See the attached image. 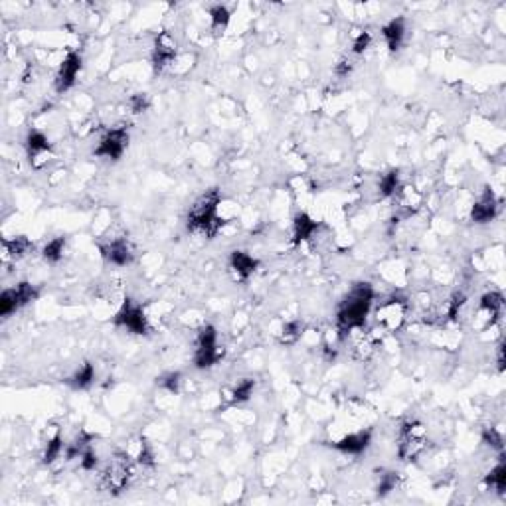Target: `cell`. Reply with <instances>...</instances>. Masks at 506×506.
<instances>
[{"label": "cell", "instance_id": "1", "mask_svg": "<svg viewBox=\"0 0 506 506\" xmlns=\"http://www.w3.org/2000/svg\"><path fill=\"white\" fill-rule=\"evenodd\" d=\"M374 301V289L370 283H354L351 291L344 295V298L338 303L337 309V326L342 338L346 332L351 335L352 330H360L366 325V319L372 309Z\"/></svg>", "mask_w": 506, "mask_h": 506}, {"label": "cell", "instance_id": "2", "mask_svg": "<svg viewBox=\"0 0 506 506\" xmlns=\"http://www.w3.org/2000/svg\"><path fill=\"white\" fill-rule=\"evenodd\" d=\"M220 204L221 198L218 190H210L208 194L200 196L188 212V220H186L188 232L206 235L208 239H212L220 230V218H218Z\"/></svg>", "mask_w": 506, "mask_h": 506}, {"label": "cell", "instance_id": "3", "mask_svg": "<svg viewBox=\"0 0 506 506\" xmlns=\"http://www.w3.org/2000/svg\"><path fill=\"white\" fill-rule=\"evenodd\" d=\"M428 447V429L419 421H405L398 433V457L402 461H416Z\"/></svg>", "mask_w": 506, "mask_h": 506}, {"label": "cell", "instance_id": "4", "mask_svg": "<svg viewBox=\"0 0 506 506\" xmlns=\"http://www.w3.org/2000/svg\"><path fill=\"white\" fill-rule=\"evenodd\" d=\"M221 356H224V351H221L220 342H218L216 326L204 325L198 330V337H196L194 366L200 370H206V368H212V366L220 362Z\"/></svg>", "mask_w": 506, "mask_h": 506}, {"label": "cell", "instance_id": "5", "mask_svg": "<svg viewBox=\"0 0 506 506\" xmlns=\"http://www.w3.org/2000/svg\"><path fill=\"white\" fill-rule=\"evenodd\" d=\"M133 465L125 453H117L101 471V489L111 494H121L129 487Z\"/></svg>", "mask_w": 506, "mask_h": 506}, {"label": "cell", "instance_id": "6", "mask_svg": "<svg viewBox=\"0 0 506 506\" xmlns=\"http://www.w3.org/2000/svg\"><path fill=\"white\" fill-rule=\"evenodd\" d=\"M40 297L38 289L32 283H18L12 289H4L0 295V317H10L12 312L20 311L30 303H34Z\"/></svg>", "mask_w": 506, "mask_h": 506}, {"label": "cell", "instance_id": "7", "mask_svg": "<svg viewBox=\"0 0 506 506\" xmlns=\"http://www.w3.org/2000/svg\"><path fill=\"white\" fill-rule=\"evenodd\" d=\"M113 323L127 328L133 335H146L149 332V319L144 314V309L139 303H135L133 298H125V303L121 305Z\"/></svg>", "mask_w": 506, "mask_h": 506}, {"label": "cell", "instance_id": "8", "mask_svg": "<svg viewBox=\"0 0 506 506\" xmlns=\"http://www.w3.org/2000/svg\"><path fill=\"white\" fill-rule=\"evenodd\" d=\"M129 141V130L125 127L107 130L103 137L99 139V144L95 146L93 155L99 156V158H107V160H119L121 156L125 155Z\"/></svg>", "mask_w": 506, "mask_h": 506}, {"label": "cell", "instance_id": "9", "mask_svg": "<svg viewBox=\"0 0 506 506\" xmlns=\"http://www.w3.org/2000/svg\"><path fill=\"white\" fill-rule=\"evenodd\" d=\"M99 251L103 255V260L115 267H125L130 265L135 260V249L129 244V239L125 237H119V239H111L107 244L99 246Z\"/></svg>", "mask_w": 506, "mask_h": 506}, {"label": "cell", "instance_id": "10", "mask_svg": "<svg viewBox=\"0 0 506 506\" xmlns=\"http://www.w3.org/2000/svg\"><path fill=\"white\" fill-rule=\"evenodd\" d=\"M79 71H81V56L76 52H69L64 58V62L58 67V74L53 79V87L58 93H65L67 90L74 87L76 79H78Z\"/></svg>", "mask_w": 506, "mask_h": 506}, {"label": "cell", "instance_id": "11", "mask_svg": "<svg viewBox=\"0 0 506 506\" xmlns=\"http://www.w3.org/2000/svg\"><path fill=\"white\" fill-rule=\"evenodd\" d=\"M176 60V42L172 40L169 32H162L155 42V50H153V69L155 74H162L172 62Z\"/></svg>", "mask_w": 506, "mask_h": 506}, {"label": "cell", "instance_id": "12", "mask_svg": "<svg viewBox=\"0 0 506 506\" xmlns=\"http://www.w3.org/2000/svg\"><path fill=\"white\" fill-rule=\"evenodd\" d=\"M376 317L380 325L386 326L388 330H396L405 321V303H403L402 298H388V301H384L380 305Z\"/></svg>", "mask_w": 506, "mask_h": 506}, {"label": "cell", "instance_id": "13", "mask_svg": "<svg viewBox=\"0 0 506 506\" xmlns=\"http://www.w3.org/2000/svg\"><path fill=\"white\" fill-rule=\"evenodd\" d=\"M370 443H372V431L370 429H364V431H356V433H351V435H344L342 439L330 443V447L344 455H360L370 447Z\"/></svg>", "mask_w": 506, "mask_h": 506}, {"label": "cell", "instance_id": "14", "mask_svg": "<svg viewBox=\"0 0 506 506\" xmlns=\"http://www.w3.org/2000/svg\"><path fill=\"white\" fill-rule=\"evenodd\" d=\"M498 214V200L491 188H487L471 210V220L475 224H489Z\"/></svg>", "mask_w": 506, "mask_h": 506}, {"label": "cell", "instance_id": "15", "mask_svg": "<svg viewBox=\"0 0 506 506\" xmlns=\"http://www.w3.org/2000/svg\"><path fill=\"white\" fill-rule=\"evenodd\" d=\"M258 267H260V261L253 255H249L247 251L235 249L230 253V269L234 271L237 281H247L253 273L258 271Z\"/></svg>", "mask_w": 506, "mask_h": 506}, {"label": "cell", "instance_id": "16", "mask_svg": "<svg viewBox=\"0 0 506 506\" xmlns=\"http://www.w3.org/2000/svg\"><path fill=\"white\" fill-rule=\"evenodd\" d=\"M26 153L30 162L34 167H40L38 160L44 156L52 155V144L48 141V137L40 130H30L26 135Z\"/></svg>", "mask_w": 506, "mask_h": 506}, {"label": "cell", "instance_id": "17", "mask_svg": "<svg viewBox=\"0 0 506 506\" xmlns=\"http://www.w3.org/2000/svg\"><path fill=\"white\" fill-rule=\"evenodd\" d=\"M503 309H505V297H503V293L491 291V293L482 295V298H480L479 312L480 314H487V325H484V328L493 326L494 323L500 319Z\"/></svg>", "mask_w": 506, "mask_h": 506}, {"label": "cell", "instance_id": "18", "mask_svg": "<svg viewBox=\"0 0 506 506\" xmlns=\"http://www.w3.org/2000/svg\"><path fill=\"white\" fill-rule=\"evenodd\" d=\"M317 228H319V224L312 220L307 212H298L293 220V244L298 246L303 242H309L312 234L317 232Z\"/></svg>", "mask_w": 506, "mask_h": 506}, {"label": "cell", "instance_id": "19", "mask_svg": "<svg viewBox=\"0 0 506 506\" xmlns=\"http://www.w3.org/2000/svg\"><path fill=\"white\" fill-rule=\"evenodd\" d=\"M382 36L386 40L389 52H398L402 48L403 38H405V20L403 18H394L386 26L382 28Z\"/></svg>", "mask_w": 506, "mask_h": 506}, {"label": "cell", "instance_id": "20", "mask_svg": "<svg viewBox=\"0 0 506 506\" xmlns=\"http://www.w3.org/2000/svg\"><path fill=\"white\" fill-rule=\"evenodd\" d=\"M2 246H4L6 255L14 261L24 260L26 255L32 253V249H34V244L28 239L26 235H16V237H12V239H4V242H2Z\"/></svg>", "mask_w": 506, "mask_h": 506}, {"label": "cell", "instance_id": "21", "mask_svg": "<svg viewBox=\"0 0 506 506\" xmlns=\"http://www.w3.org/2000/svg\"><path fill=\"white\" fill-rule=\"evenodd\" d=\"M93 382H95V368L91 362L81 364L74 372V376L67 380V384L74 389H87Z\"/></svg>", "mask_w": 506, "mask_h": 506}, {"label": "cell", "instance_id": "22", "mask_svg": "<svg viewBox=\"0 0 506 506\" xmlns=\"http://www.w3.org/2000/svg\"><path fill=\"white\" fill-rule=\"evenodd\" d=\"M228 24H230V10L224 4L212 6L210 8V28H212L214 36H221Z\"/></svg>", "mask_w": 506, "mask_h": 506}, {"label": "cell", "instance_id": "23", "mask_svg": "<svg viewBox=\"0 0 506 506\" xmlns=\"http://www.w3.org/2000/svg\"><path fill=\"white\" fill-rule=\"evenodd\" d=\"M378 192L382 198H391L400 192V170H389L386 174H382V178L378 182Z\"/></svg>", "mask_w": 506, "mask_h": 506}, {"label": "cell", "instance_id": "24", "mask_svg": "<svg viewBox=\"0 0 506 506\" xmlns=\"http://www.w3.org/2000/svg\"><path fill=\"white\" fill-rule=\"evenodd\" d=\"M484 484L489 487V489H493L496 491L498 494H505V489H506V465L505 461H500L496 467L484 477Z\"/></svg>", "mask_w": 506, "mask_h": 506}, {"label": "cell", "instance_id": "25", "mask_svg": "<svg viewBox=\"0 0 506 506\" xmlns=\"http://www.w3.org/2000/svg\"><path fill=\"white\" fill-rule=\"evenodd\" d=\"M64 251H65V237H53L50 239L44 249H42V258L46 263H58V261L64 258Z\"/></svg>", "mask_w": 506, "mask_h": 506}, {"label": "cell", "instance_id": "26", "mask_svg": "<svg viewBox=\"0 0 506 506\" xmlns=\"http://www.w3.org/2000/svg\"><path fill=\"white\" fill-rule=\"evenodd\" d=\"M253 389H255V380L253 378H242L232 389V403H244L247 402L251 396H253Z\"/></svg>", "mask_w": 506, "mask_h": 506}, {"label": "cell", "instance_id": "27", "mask_svg": "<svg viewBox=\"0 0 506 506\" xmlns=\"http://www.w3.org/2000/svg\"><path fill=\"white\" fill-rule=\"evenodd\" d=\"M64 451V439L60 433H56L52 439L46 445V451H44V465H52L53 461L62 455Z\"/></svg>", "mask_w": 506, "mask_h": 506}, {"label": "cell", "instance_id": "28", "mask_svg": "<svg viewBox=\"0 0 506 506\" xmlns=\"http://www.w3.org/2000/svg\"><path fill=\"white\" fill-rule=\"evenodd\" d=\"M129 107L135 115H141L144 111H149L151 109V97H149V93H135V95H130Z\"/></svg>", "mask_w": 506, "mask_h": 506}, {"label": "cell", "instance_id": "29", "mask_svg": "<svg viewBox=\"0 0 506 506\" xmlns=\"http://www.w3.org/2000/svg\"><path fill=\"white\" fill-rule=\"evenodd\" d=\"M396 484H398V475L396 473H384V475H380L376 493L380 496H386V494L396 489Z\"/></svg>", "mask_w": 506, "mask_h": 506}, {"label": "cell", "instance_id": "30", "mask_svg": "<svg viewBox=\"0 0 506 506\" xmlns=\"http://www.w3.org/2000/svg\"><path fill=\"white\" fill-rule=\"evenodd\" d=\"M158 386L169 389L170 394H178V389H180V374H178V372L165 374V376L158 380Z\"/></svg>", "mask_w": 506, "mask_h": 506}, {"label": "cell", "instance_id": "31", "mask_svg": "<svg viewBox=\"0 0 506 506\" xmlns=\"http://www.w3.org/2000/svg\"><path fill=\"white\" fill-rule=\"evenodd\" d=\"M465 301H467V297H465L463 293H455L453 297H451V301L447 303V317H449L451 321H455V319L459 317V312L463 309Z\"/></svg>", "mask_w": 506, "mask_h": 506}, {"label": "cell", "instance_id": "32", "mask_svg": "<svg viewBox=\"0 0 506 506\" xmlns=\"http://www.w3.org/2000/svg\"><path fill=\"white\" fill-rule=\"evenodd\" d=\"M482 441L487 443V445H491L493 449L503 451V435H500L494 428L484 429V433H482Z\"/></svg>", "mask_w": 506, "mask_h": 506}, {"label": "cell", "instance_id": "33", "mask_svg": "<svg viewBox=\"0 0 506 506\" xmlns=\"http://www.w3.org/2000/svg\"><path fill=\"white\" fill-rule=\"evenodd\" d=\"M97 455H95V451L93 449H85L83 453H81V457H79V467L83 469V471H95V467H97Z\"/></svg>", "mask_w": 506, "mask_h": 506}, {"label": "cell", "instance_id": "34", "mask_svg": "<svg viewBox=\"0 0 506 506\" xmlns=\"http://www.w3.org/2000/svg\"><path fill=\"white\" fill-rule=\"evenodd\" d=\"M301 330H303V326L298 321L287 323L285 328H283V342H295L301 337Z\"/></svg>", "mask_w": 506, "mask_h": 506}, {"label": "cell", "instance_id": "35", "mask_svg": "<svg viewBox=\"0 0 506 506\" xmlns=\"http://www.w3.org/2000/svg\"><path fill=\"white\" fill-rule=\"evenodd\" d=\"M137 461H139L141 465H146V467H153V465H155V453H153V449L149 447V443L146 441H141V451H139Z\"/></svg>", "mask_w": 506, "mask_h": 506}, {"label": "cell", "instance_id": "36", "mask_svg": "<svg viewBox=\"0 0 506 506\" xmlns=\"http://www.w3.org/2000/svg\"><path fill=\"white\" fill-rule=\"evenodd\" d=\"M370 44H372V36H370V32H362L358 38L354 40L352 50H354V53H362L370 48Z\"/></svg>", "mask_w": 506, "mask_h": 506}, {"label": "cell", "instance_id": "37", "mask_svg": "<svg viewBox=\"0 0 506 506\" xmlns=\"http://www.w3.org/2000/svg\"><path fill=\"white\" fill-rule=\"evenodd\" d=\"M351 69H352V65L351 62H346V60H342L340 64L335 67V71H337V76H340V78H344V76H348L351 74Z\"/></svg>", "mask_w": 506, "mask_h": 506}]
</instances>
